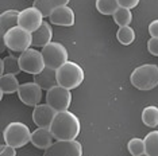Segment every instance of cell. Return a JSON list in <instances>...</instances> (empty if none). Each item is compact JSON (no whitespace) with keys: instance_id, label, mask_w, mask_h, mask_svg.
<instances>
[{"instance_id":"6da1fadb","label":"cell","mask_w":158,"mask_h":156,"mask_svg":"<svg viewBox=\"0 0 158 156\" xmlns=\"http://www.w3.org/2000/svg\"><path fill=\"white\" fill-rule=\"evenodd\" d=\"M80 129L81 124L78 117L69 111L57 112L50 125L53 137L57 140H76Z\"/></svg>"},{"instance_id":"7a4b0ae2","label":"cell","mask_w":158,"mask_h":156,"mask_svg":"<svg viewBox=\"0 0 158 156\" xmlns=\"http://www.w3.org/2000/svg\"><path fill=\"white\" fill-rule=\"evenodd\" d=\"M130 81L132 86L139 90H152L158 86V66L154 63H145L135 67Z\"/></svg>"},{"instance_id":"3957f363","label":"cell","mask_w":158,"mask_h":156,"mask_svg":"<svg viewBox=\"0 0 158 156\" xmlns=\"http://www.w3.org/2000/svg\"><path fill=\"white\" fill-rule=\"evenodd\" d=\"M85 78V73L82 67L76 62H65L61 67L57 69V81L58 85L66 89H76L82 84Z\"/></svg>"},{"instance_id":"277c9868","label":"cell","mask_w":158,"mask_h":156,"mask_svg":"<svg viewBox=\"0 0 158 156\" xmlns=\"http://www.w3.org/2000/svg\"><path fill=\"white\" fill-rule=\"evenodd\" d=\"M6 47L16 53H23L33 46V33L24 30L23 27L16 26L8 30L2 37Z\"/></svg>"},{"instance_id":"5b68a950","label":"cell","mask_w":158,"mask_h":156,"mask_svg":"<svg viewBox=\"0 0 158 156\" xmlns=\"http://www.w3.org/2000/svg\"><path fill=\"white\" fill-rule=\"evenodd\" d=\"M31 135H33V132L28 129V127L20 121L10 123L4 128V131H3L4 143L15 148L24 147L26 144L30 143Z\"/></svg>"},{"instance_id":"8992f818","label":"cell","mask_w":158,"mask_h":156,"mask_svg":"<svg viewBox=\"0 0 158 156\" xmlns=\"http://www.w3.org/2000/svg\"><path fill=\"white\" fill-rule=\"evenodd\" d=\"M42 55H44L45 65L52 69H58L68 62V50L60 42H50L45 47H42Z\"/></svg>"},{"instance_id":"52a82bcc","label":"cell","mask_w":158,"mask_h":156,"mask_svg":"<svg viewBox=\"0 0 158 156\" xmlns=\"http://www.w3.org/2000/svg\"><path fill=\"white\" fill-rule=\"evenodd\" d=\"M19 65H20L22 72L28 73V74H34V76H37L38 73H41L46 67L42 53L35 50V49H31V47L26 51L20 53Z\"/></svg>"},{"instance_id":"ba28073f","label":"cell","mask_w":158,"mask_h":156,"mask_svg":"<svg viewBox=\"0 0 158 156\" xmlns=\"http://www.w3.org/2000/svg\"><path fill=\"white\" fill-rule=\"evenodd\" d=\"M46 104H49L56 112L68 111L72 104V93L69 89L56 85L46 93Z\"/></svg>"},{"instance_id":"9c48e42d","label":"cell","mask_w":158,"mask_h":156,"mask_svg":"<svg viewBox=\"0 0 158 156\" xmlns=\"http://www.w3.org/2000/svg\"><path fill=\"white\" fill-rule=\"evenodd\" d=\"M82 147L77 140H57L48 150L44 156H81Z\"/></svg>"},{"instance_id":"30bf717a","label":"cell","mask_w":158,"mask_h":156,"mask_svg":"<svg viewBox=\"0 0 158 156\" xmlns=\"http://www.w3.org/2000/svg\"><path fill=\"white\" fill-rule=\"evenodd\" d=\"M42 88L37 82H24L18 89V97L27 106H37L42 100Z\"/></svg>"},{"instance_id":"8fae6325","label":"cell","mask_w":158,"mask_h":156,"mask_svg":"<svg viewBox=\"0 0 158 156\" xmlns=\"http://www.w3.org/2000/svg\"><path fill=\"white\" fill-rule=\"evenodd\" d=\"M42 23H44V15L35 7L24 8L19 14V24L18 26L23 27L24 30L30 31V33H34L35 30H38Z\"/></svg>"},{"instance_id":"7c38bea8","label":"cell","mask_w":158,"mask_h":156,"mask_svg":"<svg viewBox=\"0 0 158 156\" xmlns=\"http://www.w3.org/2000/svg\"><path fill=\"white\" fill-rule=\"evenodd\" d=\"M56 113L57 112L49 104H38L37 106H34L33 121L39 128H50Z\"/></svg>"},{"instance_id":"4fadbf2b","label":"cell","mask_w":158,"mask_h":156,"mask_svg":"<svg viewBox=\"0 0 158 156\" xmlns=\"http://www.w3.org/2000/svg\"><path fill=\"white\" fill-rule=\"evenodd\" d=\"M50 23L56 24V26H64V27H70L74 24V11L68 6L64 7H56L53 12L49 16Z\"/></svg>"},{"instance_id":"5bb4252c","label":"cell","mask_w":158,"mask_h":156,"mask_svg":"<svg viewBox=\"0 0 158 156\" xmlns=\"http://www.w3.org/2000/svg\"><path fill=\"white\" fill-rule=\"evenodd\" d=\"M34 82H37L44 90L52 89L53 86L58 85V81H57V70L46 66L41 73L34 76Z\"/></svg>"},{"instance_id":"9a60e30c","label":"cell","mask_w":158,"mask_h":156,"mask_svg":"<svg viewBox=\"0 0 158 156\" xmlns=\"http://www.w3.org/2000/svg\"><path fill=\"white\" fill-rule=\"evenodd\" d=\"M31 143L34 147L39 150H48L50 145L53 144V133L50 128H38L33 131L31 135Z\"/></svg>"},{"instance_id":"2e32d148","label":"cell","mask_w":158,"mask_h":156,"mask_svg":"<svg viewBox=\"0 0 158 156\" xmlns=\"http://www.w3.org/2000/svg\"><path fill=\"white\" fill-rule=\"evenodd\" d=\"M52 39H53L52 24L48 23V22H44L41 24V27L33 33V46L45 47L46 45H49L50 42H53Z\"/></svg>"},{"instance_id":"e0dca14e","label":"cell","mask_w":158,"mask_h":156,"mask_svg":"<svg viewBox=\"0 0 158 156\" xmlns=\"http://www.w3.org/2000/svg\"><path fill=\"white\" fill-rule=\"evenodd\" d=\"M20 84L15 74H3L0 76V100H3L4 94L15 93L19 89Z\"/></svg>"},{"instance_id":"ac0fdd59","label":"cell","mask_w":158,"mask_h":156,"mask_svg":"<svg viewBox=\"0 0 158 156\" xmlns=\"http://www.w3.org/2000/svg\"><path fill=\"white\" fill-rule=\"evenodd\" d=\"M19 11L16 10H7L0 15V31L2 37L12 27H16L19 24Z\"/></svg>"},{"instance_id":"d6986e66","label":"cell","mask_w":158,"mask_h":156,"mask_svg":"<svg viewBox=\"0 0 158 156\" xmlns=\"http://www.w3.org/2000/svg\"><path fill=\"white\" fill-rule=\"evenodd\" d=\"M142 121L146 127L156 128L158 125V108L154 105L146 106L142 111Z\"/></svg>"},{"instance_id":"ffe728a7","label":"cell","mask_w":158,"mask_h":156,"mask_svg":"<svg viewBox=\"0 0 158 156\" xmlns=\"http://www.w3.org/2000/svg\"><path fill=\"white\" fill-rule=\"evenodd\" d=\"M112 16H114L115 23L119 27L128 26L132 20V14L130 11V8H126V7H119V8L114 12Z\"/></svg>"},{"instance_id":"44dd1931","label":"cell","mask_w":158,"mask_h":156,"mask_svg":"<svg viewBox=\"0 0 158 156\" xmlns=\"http://www.w3.org/2000/svg\"><path fill=\"white\" fill-rule=\"evenodd\" d=\"M119 7L118 0H96V10L102 15H114Z\"/></svg>"},{"instance_id":"7402d4cb","label":"cell","mask_w":158,"mask_h":156,"mask_svg":"<svg viewBox=\"0 0 158 156\" xmlns=\"http://www.w3.org/2000/svg\"><path fill=\"white\" fill-rule=\"evenodd\" d=\"M143 140H145L146 154L150 156H158V131L147 133Z\"/></svg>"},{"instance_id":"603a6c76","label":"cell","mask_w":158,"mask_h":156,"mask_svg":"<svg viewBox=\"0 0 158 156\" xmlns=\"http://www.w3.org/2000/svg\"><path fill=\"white\" fill-rule=\"evenodd\" d=\"M116 39L119 41V43H122L123 46H128L134 42L135 39V31L134 28L130 27V26H123V27H119L116 33Z\"/></svg>"},{"instance_id":"cb8c5ba5","label":"cell","mask_w":158,"mask_h":156,"mask_svg":"<svg viewBox=\"0 0 158 156\" xmlns=\"http://www.w3.org/2000/svg\"><path fill=\"white\" fill-rule=\"evenodd\" d=\"M3 62H4V72L6 74H19L22 72L19 65V57L15 55H7L3 58Z\"/></svg>"},{"instance_id":"d4e9b609","label":"cell","mask_w":158,"mask_h":156,"mask_svg":"<svg viewBox=\"0 0 158 156\" xmlns=\"http://www.w3.org/2000/svg\"><path fill=\"white\" fill-rule=\"evenodd\" d=\"M127 150L132 156H139L142 154H146L145 140L139 139V137H132L127 143Z\"/></svg>"},{"instance_id":"484cf974","label":"cell","mask_w":158,"mask_h":156,"mask_svg":"<svg viewBox=\"0 0 158 156\" xmlns=\"http://www.w3.org/2000/svg\"><path fill=\"white\" fill-rule=\"evenodd\" d=\"M34 7L41 11L44 18L50 16V14L56 8L54 4H53V0H34Z\"/></svg>"},{"instance_id":"4316f807","label":"cell","mask_w":158,"mask_h":156,"mask_svg":"<svg viewBox=\"0 0 158 156\" xmlns=\"http://www.w3.org/2000/svg\"><path fill=\"white\" fill-rule=\"evenodd\" d=\"M147 50L150 54L158 57V38L157 37H152L147 42Z\"/></svg>"},{"instance_id":"83f0119b","label":"cell","mask_w":158,"mask_h":156,"mask_svg":"<svg viewBox=\"0 0 158 156\" xmlns=\"http://www.w3.org/2000/svg\"><path fill=\"white\" fill-rule=\"evenodd\" d=\"M0 156H16V148L8 144H3L0 147Z\"/></svg>"},{"instance_id":"f1b7e54d","label":"cell","mask_w":158,"mask_h":156,"mask_svg":"<svg viewBox=\"0 0 158 156\" xmlns=\"http://www.w3.org/2000/svg\"><path fill=\"white\" fill-rule=\"evenodd\" d=\"M139 2H141V0H118L120 7H126V8H130V10L138 6Z\"/></svg>"},{"instance_id":"f546056e","label":"cell","mask_w":158,"mask_h":156,"mask_svg":"<svg viewBox=\"0 0 158 156\" xmlns=\"http://www.w3.org/2000/svg\"><path fill=\"white\" fill-rule=\"evenodd\" d=\"M149 33H150L152 37H157L158 38V19L153 20V22L149 24Z\"/></svg>"},{"instance_id":"4dcf8cb0","label":"cell","mask_w":158,"mask_h":156,"mask_svg":"<svg viewBox=\"0 0 158 156\" xmlns=\"http://www.w3.org/2000/svg\"><path fill=\"white\" fill-rule=\"evenodd\" d=\"M70 0H53V4L54 7H64V6H68Z\"/></svg>"},{"instance_id":"1f68e13d","label":"cell","mask_w":158,"mask_h":156,"mask_svg":"<svg viewBox=\"0 0 158 156\" xmlns=\"http://www.w3.org/2000/svg\"><path fill=\"white\" fill-rule=\"evenodd\" d=\"M139 156H150V155H147V154H142V155H139Z\"/></svg>"}]
</instances>
